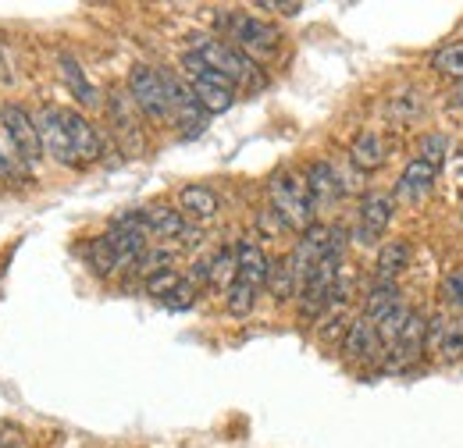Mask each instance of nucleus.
Here are the masks:
<instances>
[{
	"instance_id": "4468645a",
	"label": "nucleus",
	"mask_w": 463,
	"mask_h": 448,
	"mask_svg": "<svg viewBox=\"0 0 463 448\" xmlns=\"http://www.w3.org/2000/svg\"><path fill=\"white\" fill-rule=\"evenodd\" d=\"M64 121H68V139H71V150H75V161L79 164H93L100 161V132L82 117L79 111H64Z\"/></svg>"
},
{
	"instance_id": "1a4fd4ad",
	"label": "nucleus",
	"mask_w": 463,
	"mask_h": 448,
	"mask_svg": "<svg viewBox=\"0 0 463 448\" xmlns=\"http://www.w3.org/2000/svg\"><path fill=\"white\" fill-rule=\"evenodd\" d=\"M392 210H396L392 207V196L367 192L364 203H360V214H356V242H364V246L378 242L389 231V224H392Z\"/></svg>"
},
{
	"instance_id": "39448f33",
	"label": "nucleus",
	"mask_w": 463,
	"mask_h": 448,
	"mask_svg": "<svg viewBox=\"0 0 463 448\" xmlns=\"http://www.w3.org/2000/svg\"><path fill=\"white\" fill-rule=\"evenodd\" d=\"M128 97H132L136 111L143 114L146 121H168V117H172L161 71H154V68H146V64H136V68L128 71Z\"/></svg>"
},
{
	"instance_id": "423d86ee",
	"label": "nucleus",
	"mask_w": 463,
	"mask_h": 448,
	"mask_svg": "<svg viewBox=\"0 0 463 448\" xmlns=\"http://www.w3.org/2000/svg\"><path fill=\"white\" fill-rule=\"evenodd\" d=\"M229 36L235 43L239 54L253 57H271L279 51L282 36L275 25H268L264 18H253V14H229Z\"/></svg>"
},
{
	"instance_id": "cd10ccee",
	"label": "nucleus",
	"mask_w": 463,
	"mask_h": 448,
	"mask_svg": "<svg viewBox=\"0 0 463 448\" xmlns=\"http://www.w3.org/2000/svg\"><path fill=\"white\" fill-rule=\"evenodd\" d=\"M178 285H182V275L168 267V271H157V275H150V278H146V292H150L154 299H168Z\"/></svg>"
},
{
	"instance_id": "7c9ffc66",
	"label": "nucleus",
	"mask_w": 463,
	"mask_h": 448,
	"mask_svg": "<svg viewBox=\"0 0 463 448\" xmlns=\"http://www.w3.org/2000/svg\"><path fill=\"white\" fill-rule=\"evenodd\" d=\"M453 100H457V107H460V111H463V82H460V86H457V93H453Z\"/></svg>"
},
{
	"instance_id": "c756f323",
	"label": "nucleus",
	"mask_w": 463,
	"mask_h": 448,
	"mask_svg": "<svg viewBox=\"0 0 463 448\" xmlns=\"http://www.w3.org/2000/svg\"><path fill=\"white\" fill-rule=\"evenodd\" d=\"M264 11H282V14H299L303 4H260Z\"/></svg>"
},
{
	"instance_id": "5701e85b",
	"label": "nucleus",
	"mask_w": 463,
	"mask_h": 448,
	"mask_svg": "<svg viewBox=\"0 0 463 448\" xmlns=\"http://www.w3.org/2000/svg\"><path fill=\"white\" fill-rule=\"evenodd\" d=\"M435 345L442 359H460L463 356V324H435Z\"/></svg>"
},
{
	"instance_id": "6ab92c4d",
	"label": "nucleus",
	"mask_w": 463,
	"mask_h": 448,
	"mask_svg": "<svg viewBox=\"0 0 463 448\" xmlns=\"http://www.w3.org/2000/svg\"><path fill=\"white\" fill-rule=\"evenodd\" d=\"M178 207H182V218L189 221H211L218 214V192L211 185H185L178 192Z\"/></svg>"
},
{
	"instance_id": "7ed1b4c3",
	"label": "nucleus",
	"mask_w": 463,
	"mask_h": 448,
	"mask_svg": "<svg viewBox=\"0 0 463 448\" xmlns=\"http://www.w3.org/2000/svg\"><path fill=\"white\" fill-rule=\"evenodd\" d=\"M0 128H4V139L11 143V150L18 154V161L25 168H36L43 161V143H40V128H36V117L25 111L22 104H0Z\"/></svg>"
},
{
	"instance_id": "dca6fc26",
	"label": "nucleus",
	"mask_w": 463,
	"mask_h": 448,
	"mask_svg": "<svg viewBox=\"0 0 463 448\" xmlns=\"http://www.w3.org/2000/svg\"><path fill=\"white\" fill-rule=\"evenodd\" d=\"M139 224H143L146 235H157L165 242H175V238H185L189 235V221L182 218V210H168V207L139 210Z\"/></svg>"
},
{
	"instance_id": "6e6552de",
	"label": "nucleus",
	"mask_w": 463,
	"mask_h": 448,
	"mask_svg": "<svg viewBox=\"0 0 463 448\" xmlns=\"http://www.w3.org/2000/svg\"><path fill=\"white\" fill-rule=\"evenodd\" d=\"M36 128H40V143H43V157L58 161L61 168H79L75 161V150H71V139H68V121L61 107H43L36 117Z\"/></svg>"
},
{
	"instance_id": "393cba45",
	"label": "nucleus",
	"mask_w": 463,
	"mask_h": 448,
	"mask_svg": "<svg viewBox=\"0 0 463 448\" xmlns=\"http://www.w3.org/2000/svg\"><path fill=\"white\" fill-rule=\"evenodd\" d=\"M253 306H257V288H250L242 281H232L229 292H225V310L232 317H246Z\"/></svg>"
},
{
	"instance_id": "0eeeda50",
	"label": "nucleus",
	"mask_w": 463,
	"mask_h": 448,
	"mask_svg": "<svg viewBox=\"0 0 463 448\" xmlns=\"http://www.w3.org/2000/svg\"><path fill=\"white\" fill-rule=\"evenodd\" d=\"M161 82H165V97H168V107H172L175 121H178L182 128H189V132H200V125H203L207 114H203V107H200L193 86L185 82V75L161 68Z\"/></svg>"
},
{
	"instance_id": "f257e3e1",
	"label": "nucleus",
	"mask_w": 463,
	"mask_h": 448,
	"mask_svg": "<svg viewBox=\"0 0 463 448\" xmlns=\"http://www.w3.org/2000/svg\"><path fill=\"white\" fill-rule=\"evenodd\" d=\"M268 196H271V210L279 214V221L289 231H307L314 224V203L307 196V182L292 171H275L268 182Z\"/></svg>"
},
{
	"instance_id": "f8f14e48",
	"label": "nucleus",
	"mask_w": 463,
	"mask_h": 448,
	"mask_svg": "<svg viewBox=\"0 0 463 448\" xmlns=\"http://www.w3.org/2000/svg\"><path fill=\"white\" fill-rule=\"evenodd\" d=\"M235 281H242V285H250L257 292L271 281V260H268V253L257 242H250V238L235 242Z\"/></svg>"
},
{
	"instance_id": "a211bd4d",
	"label": "nucleus",
	"mask_w": 463,
	"mask_h": 448,
	"mask_svg": "<svg viewBox=\"0 0 463 448\" xmlns=\"http://www.w3.org/2000/svg\"><path fill=\"white\" fill-rule=\"evenodd\" d=\"M307 196H310V203H314V210H321V207H328L332 200H335V192H339V174L335 168L328 164V161H314L310 168H307Z\"/></svg>"
},
{
	"instance_id": "aec40b11",
	"label": "nucleus",
	"mask_w": 463,
	"mask_h": 448,
	"mask_svg": "<svg viewBox=\"0 0 463 448\" xmlns=\"http://www.w3.org/2000/svg\"><path fill=\"white\" fill-rule=\"evenodd\" d=\"M403 306V299H400V288H396V281H378L371 292H367V303H364V317L378 328L385 317H392L396 310Z\"/></svg>"
},
{
	"instance_id": "9d476101",
	"label": "nucleus",
	"mask_w": 463,
	"mask_h": 448,
	"mask_svg": "<svg viewBox=\"0 0 463 448\" xmlns=\"http://www.w3.org/2000/svg\"><path fill=\"white\" fill-rule=\"evenodd\" d=\"M424 341H428V321L420 317V313H406L403 328H400V335H396V341L385 349V367L389 370H400V367H406V363H413L417 356H420V349H424Z\"/></svg>"
},
{
	"instance_id": "412c9836",
	"label": "nucleus",
	"mask_w": 463,
	"mask_h": 448,
	"mask_svg": "<svg viewBox=\"0 0 463 448\" xmlns=\"http://www.w3.org/2000/svg\"><path fill=\"white\" fill-rule=\"evenodd\" d=\"M349 161L356 164L360 171H378L385 164V143H382V135L378 132H360L356 139H353V146H349Z\"/></svg>"
},
{
	"instance_id": "b1692460",
	"label": "nucleus",
	"mask_w": 463,
	"mask_h": 448,
	"mask_svg": "<svg viewBox=\"0 0 463 448\" xmlns=\"http://www.w3.org/2000/svg\"><path fill=\"white\" fill-rule=\"evenodd\" d=\"M431 68L439 75H446V79H460L463 82V43H446L442 51H435Z\"/></svg>"
},
{
	"instance_id": "2eb2a0df",
	"label": "nucleus",
	"mask_w": 463,
	"mask_h": 448,
	"mask_svg": "<svg viewBox=\"0 0 463 448\" xmlns=\"http://www.w3.org/2000/svg\"><path fill=\"white\" fill-rule=\"evenodd\" d=\"M435 174H439V171L431 168V164H424L420 157H413L403 168V174H400V182H396V200H403V203H420V200H428V192H431V185H435Z\"/></svg>"
},
{
	"instance_id": "f03ea898",
	"label": "nucleus",
	"mask_w": 463,
	"mask_h": 448,
	"mask_svg": "<svg viewBox=\"0 0 463 448\" xmlns=\"http://www.w3.org/2000/svg\"><path fill=\"white\" fill-rule=\"evenodd\" d=\"M182 71H185V82L193 86V93H196L203 114H222L235 104V86H232L229 79H222L218 71H211L200 61V54H193V51L182 54Z\"/></svg>"
},
{
	"instance_id": "f3484780",
	"label": "nucleus",
	"mask_w": 463,
	"mask_h": 448,
	"mask_svg": "<svg viewBox=\"0 0 463 448\" xmlns=\"http://www.w3.org/2000/svg\"><path fill=\"white\" fill-rule=\"evenodd\" d=\"M58 71H61V82L68 86V93L82 104V107H97L100 104V93H97V86L86 79V71H82V64L75 61L71 54H61L58 57Z\"/></svg>"
},
{
	"instance_id": "c85d7f7f",
	"label": "nucleus",
	"mask_w": 463,
	"mask_h": 448,
	"mask_svg": "<svg viewBox=\"0 0 463 448\" xmlns=\"http://www.w3.org/2000/svg\"><path fill=\"white\" fill-rule=\"evenodd\" d=\"M442 295H446V303L449 306H463V267L460 271H453L446 285H442Z\"/></svg>"
},
{
	"instance_id": "4be33fe9",
	"label": "nucleus",
	"mask_w": 463,
	"mask_h": 448,
	"mask_svg": "<svg viewBox=\"0 0 463 448\" xmlns=\"http://www.w3.org/2000/svg\"><path fill=\"white\" fill-rule=\"evenodd\" d=\"M410 257H413L410 242H403V238L385 242V246L378 249V260H374L378 281H396V275H403L406 267H410Z\"/></svg>"
},
{
	"instance_id": "20e7f679",
	"label": "nucleus",
	"mask_w": 463,
	"mask_h": 448,
	"mask_svg": "<svg viewBox=\"0 0 463 448\" xmlns=\"http://www.w3.org/2000/svg\"><path fill=\"white\" fill-rule=\"evenodd\" d=\"M193 54H200V61L218 71L222 79H229L232 86H260V71L257 64L246 54H239L232 43H222V40H200L193 47Z\"/></svg>"
},
{
	"instance_id": "a878e982",
	"label": "nucleus",
	"mask_w": 463,
	"mask_h": 448,
	"mask_svg": "<svg viewBox=\"0 0 463 448\" xmlns=\"http://www.w3.org/2000/svg\"><path fill=\"white\" fill-rule=\"evenodd\" d=\"M172 260H175L172 249H165V246H146L132 267H136L139 275H146V278H150V275H157V271H168V267H172Z\"/></svg>"
},
{
	"instance_id": "9b49d317",
	"label": "nucleus",
	"mask_w": 463,
	"mask_h": 448,
	"mask_svg": "<svg viewBox=\"0 0 463 448\" xmlns=\"http://www.w3.org/2000/svg\"><path fill=\"white\" fill-rule=\"evenodd\" d=\"M343 356L349 363H371V359L385 356V345H382V338H378L374 324L367 317L349 321L346 335H343Z\"/></svg>"
},
{
	"instance_id": "bb28decb",
	"label": "nucleus",
	"mask_w": 463,
	"mask_h": 448,
	"mask_svg": "<svg viewBox=\"0 0 463 448\" xmlns=\"http://www.w3.org/2000/svg\"><path fill=\"white\" fill-rule=\"evenodd\" d=\"M417 157H420L424 164H431V168L439 171L442 164H446V157H449V139H446V135H439V132H428V135L420 139Z\"/></svg>"
},
{
	"instance_id": "ddd939ff",
	"label": "nucleus",
	"mask_w": 463,
	"mask_h": 448,
	"mask_svg": "<svg viewBox=\"0 0 463 448\" xmlns=\"http://www.w3.org/2000/svg\"><path fill=\"white\" fill-rule=\"evenodd\" d=\"M108 114H111V125H115L121 146H125L128 154H139V150H143V132H139V125H136V104H132V97H128L125 89H115V93H111Z\"/></svg>"
}]
</instances>
